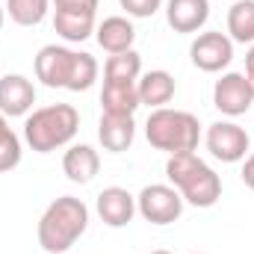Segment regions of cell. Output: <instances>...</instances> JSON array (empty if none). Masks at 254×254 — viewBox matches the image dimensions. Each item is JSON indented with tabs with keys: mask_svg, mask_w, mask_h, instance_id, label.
Instances as JSON below:
<instances>
[{
	"mask_svg": "<svg viewBox=\"0 0 254 254\" xmlns=\"http://www.w3.org/2000/svg\"><path fill=\"white\" fill-rule=\"evenodd\" d=\"M89 228V207L74 198L63 195L48 204V210L39 219V246L48 254H65Z\"/></svg>",
	"mask_w": 254,
	"mask_h": 254,
	"instance_id": "1",
	"label": "cell"
},
{
	"mask_svg": "<svg viewBox=\"0 0 254 254\" xmlns=\"http://www.w3.org/2000/svg\"><path fill=\"white\" fill-rule=\"evenodd\" d=\"M166 178L192 207H213L222 198V178L195 154H172L166 163Z\"/></svg>",
	"mask_w": 254,
	"mask_h": 254,
	"instance_id": "2",
	"label": "cell"
},
{
	"mask_svg": "<svg viewBox=\"0 0 254 254\" xmlns=\"http://www.w3.org/2000/svg\"><path fill=\"white\" fill-rule=\"evenodd\" d=\"M77 127H80V113L71 104H51L27 116L24 139L36 154H51L74 139Z\"/></svg>",
	"mask_w": 254,
	"mask_h": 254,
	"instance_id": "3",
	"label": "cell"
},
{
	"mask_svg": "<svg viewBox=\"0 0 254 254\" xmlns=\"http://www.w3.org/2000/svg\"><path fill=\"white\" fill-rule=\"evenodd\" d=\"M145 136L151 142V148L172 154H190L201 142V125L198 119L187 110H151L148 122H145Z\"/></svg>",
	"mask_w": 254,
	"mask_h": 254,
	"instance_id": "4",
	"label": "cell"
},
{
	"mask_svg": "<svg viewBox=\"0 0 254 254\" xmlns=\"http://www.w3.org/2000/svg\"><path fill=\"white\" fill-rule=\"evenodd\" d=\"M136 213L151 225H172L184 213V198L175 187L151 184L136 195Z\"/></svg>",
	"mask_w": 254,
	"mask_h": 254,
	"instance_id": "5",
	"label": "cell"
},
{
	"mask_svg": "<svg viewBox=\"0 0 254 254\" xmlns=\"http://www.w3.org/2000/svg\"><path fill=\"white\" fill-rule=\"evenodd\" d=\"M207 151L222 160V163H240L246 160L249 148H252V136L246 127H240L237 122H216L207 127Z\"/></svg>",
	"mask_w": 254,
	"mask_h": 254,
	"instance_id": "6",
	"label": "cell"
},
{
	"mask_svg": "<svg viewBox=\"0 0 254 254\" xmlns=\"http://www.w3.org/2000/svg\"><path fill=\"white\" fill-rule=\"evenodd\" d=\"M213 104L222 116H246L254 104V89H252V80L240 71H228L216 80L213 86Z\"/></svg>",
	"mask_w": 254,
	"mask_h": 254,
	"instance_id": "7",
	"label": "cell"
},
{
	"mask_svg": "<svg viewBox=\"0 0 254 254\" xmlns=\"http://www.w3.org/2000/svg\"><path fill=\"white\" fill-rule=\"evenodd\" d=\"M190 57H192V65L195 68H201L207 74H216V71H222V68L231 65V60H234V42H231V36L216 33V30L201 33L192 42Z\"/></svg>",
	"mask_w": 254,
	"mask_h": 254,
	"instance_id": "8",
	"label": "cell"
},
{
	"mask_svg": "<svg viewBox=\"0 0 254 254\" xmlns=\"http://www.w3.org/2000/svg\"><path fill=\"white\" fill-rule=\"evenodd\" d=\"M74 54L77 51H68L65 45H45L36 57V77L48 89H65L68 77H71Z\"/></svg>",
	"mask_w": 254,
	"mask_h": 254,
	"instance_id": "9",
	"label": "cell"
},
{
	"mask_svg": "<svg viewBox=\"0 0 254 254\" xmlns=\"http://www.w3.org/2000/svg\"><path fill=\"white\" fill-rule=\"evenodd\" d=\"M36 104V86L24 74H6L0 77V113L6 119H21L30 116Z\"/></svg>",
	"mask_w": 254,
	"mask_h": 254,
	"instance_id": "10",
	"label": "cell"
},
{
	"mask_svg": "<svg viewBox=\"0 0 254 254\" xmlns=\"http://www.w3.org/2000/svg\"><path fill=\"white\" fill-rule=\"evenodd\" d=\"M98 216L110 228H125L136 216V195H130L125 187H107L95 201Z\"/></svg>",
	"mask_w": 254,
	"mask_h": 254,
	"instance_id": "11",
	"label": "cell"
},
{
	"mask_svg": "<svg viewBox=\"0 0 254 254\" xmlns=\"http://www.w3.org/2000/svg\"><path fill=\"white\" fill-rule=\"evenodd\" d=\"M210 18V0H166V21L175 33H198Z\"/></svg>",
	"mask_w": 254,
	"mask_h": 254,
	"instance_id": "12",
	"label": "cell"
},
{
	"mask_svg": "<svg viewBox=\"0 0 254 254\" xmlns=\"http://www.w3.org/2000/svg\"><path fill=\"white\" fill-rule=\"evenodd\" d=\"M136 92H139V104H142V107L160 110V107H166V104L175 98L178 83H175V77H172L169 71L157 68V71H148V74H142V77L136 80Z\"/></svg>",
	"mask_w": 254,
	"mask_h": 254,
	"instance_id": "13",
	"label": "cell"
},
{
	"mask_svg": "<svg viewBox=\"0 0 254 254\" xmlns=\"http://www.w3.org/2000/svg\"><path fill=\"white\" fill-rule=\"evenodd\" d=\"M98 139H101L104 151H110V154L127 151L133 145V139H136L133 116H110V113H104L101 125H98Z\"/></svg>",
	"mask_w": 254,
	"mask_h": 254,
	"instance_id": "14",
	"label": "cell"
},
{
	"mask_svg": "<svg viewBox=\"0 0 254 254\" xmlns=\"http://www.w3.org/2000/svg\"><path fill=\"white\" fill-rule=\"evenodd\" d=\"M63 172L71 184H92L101 172V157L92 145H71L63 157Z\"/></svg>",
	"mask_w": 254,
	"mask_h": 254,
	"instance_id": "15",
	"label": "cell"
},
{
	"mask_svg": "<svg viewBox=\"0 0 254 254\" xmlns=\"http://www.w3.org/2000/svg\"><path fill=\"white\" fill-rule=\"evenodd\" d=\"M95 39L98 45L113 57V54H125V51H133V42H136V30L133 24L122 18V15H110L98 24L95 30Z\"/></svg>",
	"mask_w": 254,
	"mask_h": 254,
	"instance_id": "16",
	"label": "cell"
},
{
	"mask_svg": "<svg viewBox=\"0 0 254 254\" xmlns=\"http://www.w3.org/2000/svg\"><path fill=\"white\" fill-rule=\"evenodd\" d=\"M101 107L110 116H133L142 104H139V92L136 83H104L101 92Z\"/></svg>",
	"mask_w": 254,
	"mask_h": 254,
	"instance_id": "17",
	"label": "cell"
},
{
	"mask_svg": "<svg viewBox=\"0 0 254 254\" xmlns=\"http://www.w3.org/2000/svg\"><path fill=\"white\" fill-rule=\"evenodd\" d=\"M228 36L231 42L254 45V0H237L228 9Z\"/></svg>",
	"mask_w": 254,
	"mask_h": 254,
	"instance_id": "18",
	"label": "cell"
},
{
	"mask_svg": "<svg viewBox=\"0 0 254 254\" xmlns=\"http://www.w3.org/2000/svg\"><path fill=\"white\" fill-rule=\"evenodd\" d=\"M142 77V57L136 51L113 54L104 65V83H136Z\"/></svg>",
	"mask_w": 254,
	"mask_h": 254,
	"instance_id": "19",
	"label": "cell"
},
{
	"mask_svg": "<svg viewBox=\"0 0 254 254\" xmlns=\"http://www.w3.org/2000/svg\"><path fill=\"white\" fill-rule=\"evenodd\" d=\"M54 30L65 42H86L95 33V15H77V12H57Z\"/></svg>",
	"mask_w": 254,
	"mask_h": 254,
	"instance_id": "20",
	"label": "cell"
},
{
	"mask_svg": "<svg viewBox=\"0 0 254 254\" xmlns=\"http://www.w3.org/2000/svg\"><path fill=\"white\" fill-rule=\"evenodd\" d=\"M51 0H6V12L18 27H36L45 21Z\"/></svg>",
	"mask_w": 254,
	"mask_h": 254,
	"instance_id": "21",
	"label": "cell"
},
{
	"mask_svg": "<svg viewBox=\"0 0 254 254\" xmlns=\"http://www.w3.org/2000/svg\"><path fill=\"white\" fill-rule=\"evenodd\" d=\"M98 80V60L86 51H77L74 54V65H71V77H68V92H86L92 89Z\"/></svg>",
	"mask_w": 254,
	"mask_h": 254,
	"instance_id": "22",
	"label": "cell"
},
{
	"mask_svg": "<svg viewBox=\"0 0 254 254\" xmlns=\"http://www.w3.org/2000/svg\"><path fill=\"white\" fill-rule=\"evenodd\" d=\"M21 139L15 130H6L0 136V172H12L18 163H21Z\"/></svg>",
	"mask_w": 254,
	"mask_h": 254,
	"instance_id": "23",
	"label": "cell"
},
{
	"mask_svg": "<svg viewBox=\"0 0 254 254\" xmlns=\"http://www.w3.org/2000/svg\"><path fill=\"white\" fill-rule=\"evenodd\" d=\"M119 3H122V9L130 18H151L163 6V0H119Z\"/></svg>",
	"mask_w": 254,
	"mask_h": 254,
	"instance_id": "24",
	"label": "cell"
},
{
	"mask_svg": "<svg viewBox=\"0 0 254 254\" xmlns=\"http://www.w3.org/2000/svg\"><path fill=\"white\" fill-rule=\"evenodd\" d=\"M101 0H54L57 12H77V15H95Z\"/></svg>",
	"mask_w": 254,
	"mask_h": 254,
	"instance_id": "25",
	"label": "cell"
},
{
	"mask_svg": "<svg viewBox=\"0 0 254 254\" xmlns=\"http://www.w3.org/2000/svg\"><path fill=\"white\" fill-rule=\"evenodd\" d=\"M243 184L249 190H254V154H249L246 163H243Z\"/></svg>",
	"mask_w": 254,
	"mask_h": 254,
	"instance_id": "26",
	"label": "cell"
},
{
	"mask_svg": "<svg viewBox=\"0 0 254 254\" xmlns=\"http://www.w3.org/2000/svg\"><path fill=\"white\" fill-rule=\"evenodd\" d=\"M246 77L252 80V89H254V45L249 48V54H246Z\"/></svg>",
	"mask_w": 254,
	"mask_h": 254,
	"instance_id": "27",
	"label": "cell"
},
{
	"mask_svg": "<svg viewBox=\"0 0 254 254\" xmlns=\"http://www.w3.org/2000/svg\"><path fill=\"white\" fill-rule=\"evenodd\" d=\"M6 130H12V127H9V122H6V116H3V113H0V136H3V133H6Z\"/></svg>",
	"mask_w": 254,
	"mask_h": 254,
	"instance_id": "28",
	"label": "cell"
},
{
	"mask_svg": "<svg viewBox=\"0 0 254 254\" xmlns=\"http://www.w3.org/2000/svg\"><path fill=\"white\" fill-rule=\"evenodd\" d=\"M3 18H6V9H3V3H0V30H3Z\"/></svg>",
	"mask_w": 254,
	"mask_h": 254,
	"instance_id": "29",
	"label": "cell"
},
{
	"mask_svg": "<svg viewBox=\"0 0 254 254\" xmlns=\"http://www.w3.org/2000/svg\"><path fill=\"white\" fill-rule=\"evenodd\" d=\"M151 254H172V252H163V249H157V252H151Z\"/></svg>",
	"mask_w": 254,
	"mask_h": 254,
	"instance_id": "30",
	"label": "cell"
}]
</instances>
